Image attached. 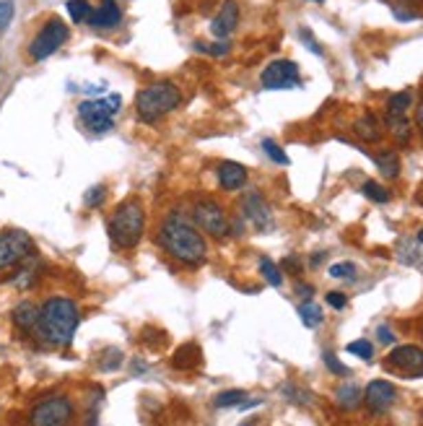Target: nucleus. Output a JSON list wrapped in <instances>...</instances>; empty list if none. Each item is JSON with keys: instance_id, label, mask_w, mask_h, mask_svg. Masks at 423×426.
<instances>
[{"instance_id": "nucleus-3", "label": "nucleus", "mask_w": 423, "mask_h": 426, "mask_svg": "<svg viewBox=\"0 0 423 426\" xmlns=\"http://www.w3.org/2000/svg\"><path fill=\"white\" fill-rule=\"evenodd\" d=\"M146 234V208L138 198H125L109 216V239L119 249H133Z\"/></svg>"}, {"instance_id": "nucleus-22", "label": "nucleus", "mask_w": 423, "mask_h": 426, "mask_svg": "<svg viewBox=\"0 0 423 426\" xmlns=\"http://www.w3.org/2000/svg\"><path fill=\"white\" fill-rule=\"evenodd\" d=\"M200 348L198 344H185V346H179L174 351V364L176 369H192V367H198L200 364Z\"/></svg>"}, {"instance_id": "nucleus-31", "label": "nucleus", "mask_w": 423, "mask_h": 426, "mask_svg": "<svg viewBox=\"0 0 423 426\" xmlns=\"http://www.w3.org/2000/svg\"><path fill=\"white\" fill-rule=\"evenodd\" d=\"M345 351L353 356H358V359H364V361H369L371 359V354H374V346L369 344L366 338H361V341H353V344L345 346Z\"/></svg>"}, {"instance_id": "nucleus-6", "label": "nucleus", "mask_w": 423, "mask_h": 426, "mask_svg": "<svg viewBox=\"0 0 423 426\" xmlns=\"http://www.w3.org/2000/svg\"><path fill=\"white\" fill-rule=\"evenodd\" d=\"M34 255V242L26 232H21V229L0 232V273L24 265Z\"/></svg>"}, {"instance_id": "nucleus-41", "label": "nucleus", "mask_w": 423, "mask_h": 426, "mask_svg": "<svg viewBox=\"0 0 423 426\" xmlns=\"http://www.w3.org/2000/svg\"><path fill=\"white\" fill-rule=\"evenodd\" d=\"M376 335H379V344H385V346L395 344V333L389 330L387 325H379V328H376Z\"/></svg>"}, {"instance_id": "nucleus-17", "label": "nucleus", "mask_w": 423, "mask_h": 426, "mask_svg": "<svg viewBox=\"0 0 423 426\" xmlns=\"http://www.w3.org/2000/svg\"><path fill=\"white\" fill-rule=\"evenodd\" d=\"M36 320H39V307H36L32 299L19 302L11 312V322L21 333H34L36 330Z\"/></svg>"}, {"instance_id": "nucleus-47", "label": "nucleus", "mask_w": 423, "mask_h": 426, "mask_svg": "<svg viewBox=\"0 0 423 426\" xmlns=\"http://www.w3.org/2000/svg\"><path fill=\"white\" fill-rule=\"evenodd\" d=\"M242 426H255V424H252V421H247V424H242Z\"/></svg>"}, {"instance_id": "nucleus-32", "label": "nucleus", "mask_w": 423, "mask_h": 426, "mask_svg": "<svg viewBox=\"0 0 423 426\" xmlns=\"http://www.w3.org/2000/svg\"><path fill=\"white\" fill-rule=\"evenodd\" d=\"M262 151H265V154L271 156V159H273V161H275V164H281V166L288 164V156L283 154L281 146H278V143H275V141H271V138H265V141H262Z\"/></svg>"}, {"instance_id": "nucleus-10", "label": "nucleus", "mask_w": 423, "mask_h": 426, "mask_svg": "<svg viewBox=\"0 0 423 426\" xmlns=\"http://www.w3.org/2000/svg\"><path fill=\"white\" fill-rule=\"evenodd\" d=\"M385 369L408 379L423 377V348L421 346H398L385 359Z\"/></svg>"}, {"instance_id": "nucleus-4", "label": "nucleus", "mask_w": 423, "mask_h": 426, "mask_svg": "<svg viewBox=\"0 0 423 426\" xmlns=\"http://www.w3.org/2000/svg\"><path fill=\"white\" fill-rule=\"evenodd\" d=\"M182 104V91L176 89L174 83L161 81L146 86L135 96V115L143 122H159L161 117H166L169 112H174L176 106Z\"/></svg>"}, {"instance_id": "nucleus-30", "label": "nucleus", "mask_w": 423, "mask_h": 426, "mask_svg": "<svg viewBox=\"0 0 423 426\" xmlns=\"http://www.w3.org/2000/svg\"><path fill=\"white\" fill-rule=\"evenodd\" d=\"M122 367V351L119 348H104L102 354V361H99V369L102 372H115V369Z\"/></svg>"}, {"instance_id": "nucleus-33", "label": "nucleus", "mask_w": 423, "mask_h": 426, "mask_svg": "<svg viewBox=\"0 0 423 426\" xmlns=\"http://www.w3.org/2000/svg\"><path fill=\"white\" fill-rule=\"evenodd\" d=\"M195 49H198V52H205V55H213V58H224V55H229V42H213V45L198 42Z\"/></svg>"}, {"instance_id": "nucleus-38", "label": "nucleus", "mask_w": 423, "mask_h": 426, "mask_svg": "<svg viewBox=\"0 0 423 426\" xmlns=\"http://www.w3.org/2000/svg\"><path fill=\"white\" fill-rule=\"evenodd\" d=\"M299 36L304 39V42H306V47L312 49L315 55H322V47H319V45H317V39L312 36V32H309V29H301V32H299Z\"/></svg>"}, {"instance_id": "nucleus-44", "label": "nucleus", "mask_w": 423, "mask_h": 426, "mask_svg": "<svg viewBox=\"0 0 423 426\" xmlns=\"http://www.w3.org/2000/svg\"><path fill=\"white\" fill-rule=\"evenodd\" d=\"M260 403H262V401L252 398V401H242L239 405H236V408H239V411H249V408H255V405H260Z\"/></svg>"}, {"instance_id": "nucleus-12", "label": "nucleus", "mask_w": 423, "mask_h": 426, "mask_svg": "<svg viewBox=\"0 0 423 426\" xmlns=\"http://www.w3.org/2000/svg\"><path fill=\"white\" fill-rule=\"evenodd\" d=\"M398 401V390L387 379H374L369 382L364 390V403L371 414H387L389 408Z\"/></svg>"}, {"instance_id": "nucleus-28", "label": "nucleus", "mask_w": 423, "mask_h": 426, "mask_svg": "<svg viewBox=\"0 0 423 426\" xmlns=\"http://www.w3.org/2000/svg\"><path fill=\"white\" fill-rule=\"evenodd\" d=\"M242 401H247V392L244 390H224L216 395V408H236Z\"/></svg>"}, {"instance_id": "nucleus-25", "label": "nucleus", "mask_w": 423, "mask_h": 426, "mask_svg": "<svg viewBox=\"0 0 423 426\" xmlns=\"http://www.w3.org/2000/svg\"><path fill=\"white\" fill-rule=\"evenodd\" d=\"M299 317H301V322H304L306 328H319V322H322V309H319V304H315V302H304V304L299 307Z\"/></svg>"}, {"instance_id": "nucleus-34", "label": "nucleus", "mask_w": 423, "mask_h": 426, "mask_svg": "<svg viewBox=\"0 0 423 426\" xmlns=\"http://www.w3.org/2000/svg\"><path fill=\"white\" fill-rule=\"evenodd\" d=\"M322 361H325V367H328L332 374H338V377H348V374H351V369L345 367V364H341V361H338V356L330 354V351L322 354Z\"/></svg>"}, {"instance_id": "nucleus-29", "label": "nucleus", "mask_w": 423, "mask_h": 426, "mask_svg": "<svg viewBox=\"0 0 423 426\" xmlns=\"http://www.w3.org/2000/svg\"><path fill=\"white\" fill-rule=\"evenodd\" d=\"M361 192H364L369 201H374V203H389V190L387 188H382L379 182H374V179H369V182H364V188H361Z\"/></svg>"}, {"instance_id": "nucleus-2", "label": "nucleus", "mask_w": 423, "mask_h": 426, "mask_svg": "<svg viewBox=\"0 0 423 426\" xmlns=\"http://www.w3.org/2000/svg\"><path fill=\"white\" fill-rule=\"evenodd\" d=\"M78 325H81V309L71 296H49L39 307L36 335L47 346L65 348V346H71Z\"/></svg>"}, {"instance_id": "nucleus-20", "label": "nucleus", "mask_w": 423, "mask_h": 426, "mask_svg": "<svg viewBox=\"0 0 423 426\" xmlns=\"http://www.w3.org/2000/svg\"><path fill=\"white\" fill-rule=\"evenodd\" d=\"M39 273V260H36V255L34 258H29V260L24 262V265H19V271H16V276L11 278V284L16 286V289H32V286L36 284V276Z\"/></svg>"}, {"instance_id": "nucleus-16", "label": "nucleus", "mask_w": 423, "mask_h": 426, "mask_svg": "<svg viewBox=\"0 0 423 426\" xmlns=\"http://www.w3.org/2000/svg\"><path fill=\"white\" fill-rule=\"evenodd\" d=\"M216 177H218L221 188L234 192V190L244 188V182H247V166L236 164V161H221L218 169H216Z\"/></svg>"}, {"instance_id": "nucleus-40", "label": "nucleus", "mask_w": 423, "mask_h": 426, "mask_svg": "<svg viewBox=\"0 0 423 426\" xmlns=\"http://www.w3.org/2000/svg\"><path fill=\"white\" fill-rule=\"evenodd\" d=\"M283 392H286L288 398H294V403H309V395H306V392H301V390H296L294 385H286V388H283Z\"/></svg>"}, {"instance_id": "nucleus-39", "label": "nucleus", "mask_w": 423, "mask_h": 426, "mask_svg": "<svg viewBox=\"0 0 423 426\" xmlns=\"http://www.w3.org/2000/svg\"><path fill=\"white\" fill-rule=\"evenodd\" d=\"M325 299H328V304L332 309H343V307H345V294H341V291H330Z\"/></svg>"}, {"instance_id": "nucleus-7", "label": "nucleus", "mask_w": 423, "mask_h": 426, "mask_svg": "<svg viewBox=\"0 0 423 426\" xmlns=\"http://www.w3.org/2000/svg\"><path fill=\"white\" fill-rule=\"evenodd\" d=\"M73 401L68 395H49L39 401L29 411V424L32 426H71L73 421Z\"/></svg>"}, {"instance_id": "nucleus-37", "label": "nucleus", "mask_w": 423, "mask_h": 426, "mask_svg": "<svg viewBox=\"0 0 423 426\" xmlns=\"http://www.w3.org/2000/svg\"><path fill=\"white\" fill-rule=\"evenodd\" d=\"M13 13H16L13 0H0V32L8 29V24L13 21Z\"/></svg>"}, {"instance_id": "nucleus-9", "label": "nucleus", "mask_w": 423, "mask_h": 426, "mask_svg": "<svg viewBox=\"0 0 423 426\" xmlns=\"http://www.w3.org/2000/svg\"><path fill=\"white\" fill-rule=\"evenodd\" d=\"M68 26L62 19H49L47 24L39 29V34L32 39V45H29V58L32 60H47L49 55H55L65 42H68Z\"/></svg>"}, {"instance_id": "nucleus-14", "label": "nucleus", "mask_w": 423, "mask_h": 426, "mask_svg": "<svg viewBox=\"0 0 423 426\" xmlns=\"http://www.w3.org/2000/svg\"><path fill=\"white\" fill-rule=\"evenodd\" d=\"M236 24H239V5H236L234 0H226V3H221V8H218V13H216V19L211 21V32L216 39L224 42L226 36L236 29Z\"/></svg>"}, {"instance_id": "nucleus-48", "label": "nucleus", "mask_w": 423, "mask_h": 426, "mask_svg": "<svg viewBox=\"0 0 423 426\" xmlns=\"http://www.w3.org/2000/svg\"><path fill=\"white\" fill-rule=\"evenodd\" d=\"M317 3H322V0H317Z\"/></svg>"}, {"instance_id": "nucleus-13", "label": "nucleus", "mask_w": 423, "mask_h": 426, "mask_svg": "<svg viewBox=\"0 0 423 426\" xmlns=\"http://www.w3.org/2000/svg\"><path fill=\"white\" fill-rule=\"evenodd\" d=\"M242 211H244V218H247L258 232H268L273 226L271 205H268V201L260 195L258 190H252V192H247V195L242 198Z\"/></svg>"}, {"instance_id": "nucleus-18", "label": "nucleus", "mask_w": 423, "mask_h": 426, "mask_svg": "<svg viewBox=\"0 0 423 426\" xmlns=\"http://www.w3.org/2000/svg\"><path fill=\"white\" fill-rule=\"evenodd\" d=\"M353 133L366 143H376L382 138V125H379V120L371 115V112H366L361 117L353 122Z\"/></svg>"}, {"instance_id": "nucleus-26", "label": "nucleus", "mask_w": 423, "mask_h": 426, "mask_svg": "<svg viewBox=\"0 0 423 426\" xmlns=\"http://www.w3.org/2000/svg\"><path fill=\"white\" fill-rule=\"evenodd\" d=\"M387 128L395 135V141L400 143L411 141V122H408V117H387Z\"/></svg>"}, {"instance_id": "nucleus-1", "label": "nucleus", "mask_w": 423, "mask_h": 426, "mask_svg": "<svg viewBox=\"0 0 423 426\" xmlns=\"http://www.w3.org/2000/svg\"><path fill=\"white\" fill-rule=\"evenodd\" d=\"M159 245L164 247L166 255H172L176 262L187 265V268H198L205 262L208 255V242L200 234V229L190 221L185 213L172 211L161 224L159 232Z\"/></svg>"}, {"instance_id": "nucleus-19", "label": "nucleus", "mask_w": 423, "mask_h": 426, "mask_svg": "<svg viewBox=\"0 0 423 426\" xmlns=\"http://www.w3.org/2000/svg\"><path fill=\"white\" fill-rule=\"evenodd\" d=\"M335 401H338L343 411H353V408H358L364 403V392L356 382H343L341 388L335 390Z\"/></svg>"}, {"instance_id": "nucleus-43", "label": "nucleus", "mask_w": 423, "mask_h": 426, "mask_svg": "<svg viewBox=\"0 0 423 426\" xmlns=\"http://www.w3.org/2000/svg\"><path fill=\"white\" fill-rule=\"evenodd\" d=\"M296 294H301V296H312V294H315V286H309V284H299V286H296Z\"/></svg>"}, {"instance_id": "nucleus-15", "label": "nucleus", "mask_w": 423, "mask_h": 426, "mask_svg": "<svg viewBox=\"0 0 423 426\" xmlns=\"http://www.w3.org/2000/svg\"><path fill=\"white\" fill-rule=\"evenodd\" d=\"M119 21H122V8L117 0H102L89 19V24L94 29H115Z\"/></svg>"}, {"instance_id": "nucleus-36", "label": "nucleus", "mask_w": 423, "mask_h": 426, "mask_svg": "<svg viewBox=\"0 0 423 426\" xmlns=\"http://www.w3.org/2000/svg\"><path fill=\"white\" fill-rule=\"evenodd\" d=\"M104 198H106V188L104 185H96V188H91L89 192H86V198H83V201H86L89 208H99V205L104 203Z\"/></svg>"}, {"instance_id": "nucleus-5", "label": "nucleus", "mask_w": 423, "mask_h": 426, "mask_svg": "<svg viewBox=\"0 0 423 426\" xmlns=\"http://www.w3.org/2000/svg\"><path fill=\"white\" fill-rule=\"evenodd\" d=\"M122 106V99L117 94H109L106 99H86L78 104V120L83 128L91 133H109L115 125V115Z\"/></svg>"}, {"instance_id": "nucleus-11", "label": "nucleus", "mask_w": 423, "mask_h": 426, "mask_svg": "<svg viewBox=\"0 0 423 426\" xmlns=\"http://www.w3.org/2000/svg\"><path fill=\"white\" fill-rule=\"evenodd\" d=\"M260 83H262V89H268V91L296 89V86L301 83L299 65H296L294 60H273L271 65L262 71V76H260Z\"/></svg>"}, {"instance_id": "nucleus-45", "label": "nucleus", "mask_w": 423, "mask_h": 426, "mask_svg": "<svg viewBox=\"0 0 423 426\" xmlns=\"http://www.w3.org/2000/svg\"><path fill=\"white\" fill-rule=\"evenodd\" d=\"M415 125L423 131V99L418 102V106H415Z\"/></svg>"}, {"instance_id": "nucleus-8", "label": "nucleus", "mask_w": 423, "mask_h": 426, "mask_svg": "<svg viewBox=\"0 0 423 426\" xmlns=\"http://www.w3.org/2000/svg\"><path fill=\"white\" fill-rule=\"evenodd\" d=\"M192 221L198 229H203L205 234L211 237H226L231 234V221H229V213L218 201L213 198H200L195 205H192Z\"/></svg>"}, {"instance_id": "nucleus-42", "label": "nucleus", "mask_w": 423, "mask_h": 426, "mask_svg": "<svg viewBox=\"0 0 423 426\" xmlns=\"http://www.w3.org/2000/svg\"><path fill=\"white\" fill-rule=\"evenodd\" d=\"M283 268H286V271H291V273H299L301 271V262H299L296 255H291V258H286V260H283Z\"/></svg>"}, {"instance_id": "nucleus-27", "label": "nucleus", "mask_w": 423, "mask_h": 426, "mask_svg": "<svg viewBox=\"0 0 423 426\" xmlns=\"http://www.w3.org/2000/svg\"><path fill=\"white\" fill-rule=\"evenodd\" d=\"M260 273H262V278L273 286V289H278L283 284V276L278 271V265L271 260V258H260Z\"/></svg>"}, {"instance_id": "nucleus-24", "label": "nucleus", "mask_w": 423, "mask_h": 426, "mask_svg": "<svg viewBox=\"0 0 423 426\" xmlns=\"http://www.w3.org/2000/svg\"><path fill=\"white\" fill-rule=\"evenodd\" d=\"M65 5H68V16H71L76 24L89 21V19H91V13H94V5H91L89 0H68Z\"/></svg>"}, {"instance_id": "nucleus-46", "label": "nucleus", "mask_w": 423, "mask_h": 426, "mask_svg": "<svg viewBox=\"0 0 423 426\" xmlns=\"http://www.w3.org/2000/svg\"><path fill=\"white\" fill-rule=\"evenodd\" d=\"M415 239H418V242H421V245H423V229H421V232H418V234H415Z\"/></svg>"}, {"instance_id": "nucleus-23", "label": "nucleus", "mask_w": 423, "mask_h": 426, "mask_svg": "<svg viewBox=\"0 0 423 426\" xmlns=\"http://www.w3.org/2000/svg\"><path fill=\"white\" fill-rule=\"evenodd\" d=\"M411 106H413V91H398V94L389 96L387 117H405Z\"/></svg>"}, {"instance_id": "nucleus-35", "label": "nucleus", "mask_w": 423, "mask_h": 426, "mask_svg": "<svg viewBox=\"0 0 423 426\" xmlns=\"http://www.w3.org/2000/svg\"><path fill=\"white\" fill-rule=\"evenodd\" d=\"M330 276L332 278H356V265L353 262H335V265H330Z\"/></svg>"}, {"instance_id": "nucleus-21", "label": "nucleus", "mask_w": 423, "mask_h": 426, "mask_svg": "<svg viewBox=\"0 0 423 426\" xmlns=\"http://www.w3.org/2000/svg\"><path fill=\"white\" fill-rule=\"evenodd\" d=\"M374 164L379 166V172L387 179H395L400 175V156L395 148H382V151H376Z\"/></svg>"}]
</instances>
